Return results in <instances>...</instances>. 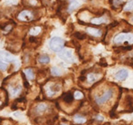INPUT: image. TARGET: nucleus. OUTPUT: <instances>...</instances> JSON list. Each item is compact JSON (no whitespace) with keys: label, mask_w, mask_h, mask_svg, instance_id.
<instances>
[{"label":"nucleus","mask_w":133,"mask_h":125,"mask_svg":"<svg viewBox=\"0 0 133 125\" xmlns=\"http://www.w3.org/2000/svg\"><path fill=\"white\" fill-rule=\"evenodd\" d=\"M113 41H114V43H116V44L123 43H126V42L128 43H129V44H132L133 34H130V33H121V34L117 35Z\"/></svg>","instance_id":"nucleus-1"},{"label":"nucleus","mask_w":133,"mask_h":125,"mask_svg":"<svg viewBox=\"0 0 133 125\" xmlns=\"http://www.w3.org/2000/svg\"><path fill=\"white\" fill-rule=\"evenodd\" d=\"M49 46L53 51L60 52L64 46V41L60 37H53L51 39V41L49 43Z\"/></svg>","instance_id":"nucleus-2"},{"label":"nucleus","mask_w":133,"mask_h":125,"mask_svg":"<svg viewBox=\"0 0 133 125\" xmlns=\"http://www.w3.org/2000/svg\"><path fill=\"white\" fill-rule=\"evenodd\" d=\"M113 96V90L112 89H109L105 92H103L101 96H96L95 97V102L97 104H103Z\"/></svg>","instance_id":"nucleus-3"},{"label":"nucleus","mask_w":133,"mask_h":125,"mask_svg":"<svg viewBox=\"0 0 133 125\" xmlns=\"http://www.w3.org/2000/svg\"><path fill=\"white\" fill-rule=\"evenodd\" d=\"M17 18L23 22H28L31 21L34 19V14L32 13L29 10H25V11H22L21 13L18 15Z\"/></svg>","instance_id":"nucleus-4"},{"label":"nucleus","mask_w":133,"mask_h":125,"mask_svg":"<svg viewBox=\"0 0 133 125\" xmlns=\"http://www.w3.org/2000/svg\"><path fill=\"white\" fill-rule=\"evenodd\" d=\"M58 55H59L61 59L64 60L65 62H68V63H73V56L71 51H68V50L60 51V53L58 54Z\"/></svg>","instance_id":"nucleus-5"},{"label":"nucleus","mask_w":133,"mask_h":125,"mask_svg":"<svg viewBox=\"0 0 133 125\" xmlns=\"http://www.w3.org/2000/svg\"><path fill=\"white\" fill-rule=\"evenodd\" d=\"M86 32L90 35L91 36H94V37H101L102 35V32L101 29L98 28H94V27H87L86 28Z\"/></svg>","instance_id":"nucleus-6"},{"label":"nucleus","mask_w":133,"mask_h":125,"mask_svg":"<svg viewBox=\"0 0 133 125\" xmlns=\"http://www.w3.org/2000/svg\"><path fill=\"white\" fill-rule=\"evenodd\" d=\"M128 76V72L125 69H121L120 71H118L115 74V78L118 81H124L125 79Z\"/></svg>","instance_id":"nucleus-7"},{"label":"nucleus","mask_w":133,"mask_h":125,"mask_svg":"<svg viewBox=\"0 0 133 125\" xmlns=\"http://www.w3.org/2000/svg\"><path fill=\"white\" fill-rule=\"evenodd\" d=\"M60 85L59 84H53V85H51L47 89V95L48 96H53V94L57 93L59 91H60Z\"/></svg>","instance_id":"nucleus-8"},{"label":"nucleus","mask_w":133,"mask_h":125,"mask_svg":"<svg viewBox=\"0 0 133 125\" xmlns=\"http://www.w3.org/2000/svg\"><path fill=\"white\" fill-rule=\"evenodd\" d=\"M109 21L108 20V18L106 16H101V17H95V18H92L91 20H90V23L91 24H93V25H101V24H104V23H107Z\"/></svg>","instance_id":"nucleus-9"},{"label":"nucleus","mask_w":133,"mask_h":125,"mask_svg":"<svg viewBox=\"0 0 133 125\" xmlns=\"http://www.w3.org/2000/svg\"><path fill=\"white\" fill-rule=\"evenodd\" d=\"M79 5V3H78L76 0H69V7H68V12H73L74 9L77 7Z\"/></svg>","instance_id":"nucleus-10"},{"label":"nucleus","mask_w":133,"mask_h":125,"mask_svg":"<svg viewBox=\"0 0 133 125\" xmlns=\"http://www.w3.org/2000/svg\"><path fill=\"white\" fill-rule=\"evenodd\" d=\"M0 59H3L7 62H12L13 61V57L11 54H9L6 52H0Z\"/></svg>","instance_id":"nucleus-11"},{"label":"nucleus","mask_w":133,"mask_h":125,"mask_svg":"<svg viewBox=\"0 0 133 125\" xmlns=\"http://www.w3.org/2000/svg\"><path fill=\"white\" fill-rule=\"evenodd\" d=\"M46 109H47V106H46L45 104L40 103L35 107V112H36L37 114H41V113H43L44 111H46Z\"/></svg>","instance_id":"nucleus-12"},{"label":"nucleus","mask_w":133,"mask_h":125,"mask_svg":"<svg viewBox=\"0 0 133 125\" xmlns=\"http://www.w3.org/2000/svg\"><path fill=\"white\" fill-rule=\"evenodd\" d=\"M25 74H26V76L27 77L28 80H33V79H34V73L31 68H27V69L25 70Z\"/></svg>","instance_id":"nucleus-13"},{"label":"nucleus","mask_w":133,"mask_h":125,"mask_svg":"<svg viewBox=\"0 0 133 125\" xmlns=\"http://www.w3.org/2000/svg\"><path fill=\"white\" fill-rule=\"evenodd\" d=\"M98 78H99V75H97L95 73H89L87 79H88V82L90 83H93L98 80Z\"/></svg>","instance_id":"nucleus-14"},{"label":"nucleus","mask_w":133,"mask_h":125,"mask_svg":"<svg viewBox=\"0 0 133 125\" xmlns=\"http://www.w3.org/2000/svg\"><path fill=\"white\" fill-rule=\"evenodd\" d=\"M38 61L39 63H41L43 65H45V64H48L50 62V57L46 55V54H43V55H41L38 58Z\"/></svg>","instance_id":"nucleus-15"},{"label":"nucleus","mask_w":133,"mask_h":125,"mask_svg":"<svg viewBox=\"0 0 133 125\" xmlns=\"http://www.w3.org/2000/svg\"><path fill=\"white\" fill-rule=\"evenodd\" d=\"M74 121H75L76 123H78V124H82V123H84V122H85L86 119L83 116H82V115L77 114V115L74 116Z\"/></svg>","instance_id":"nucleus-16"},{"label":"nucleus","mask_w":133,"mask_h":125,"mask_svg":"<svg viewBox=\"0 0 133 125\" xmlns=\"http://www.w3.org/2000/svg\"><path fill=\"white\" fill-rule=\"evenodd\" d=\"M124 10L125 11H132L133 10V0H129L127 4L125 5L124 6Z\"/></svg>","instance_id":"nucleus-17"},{"label":"nucleus","mask_w":133,"mask_h":125,"mask_svg":"<svg viewBox=\"0 0 133 125\" xmlns=\"http://www.w3.org/2000/svg\"><path fill=\"white\" fill-rule=\"evenodd\" d=\"M40 32H41V27L36 26V27L32 28L29 33H30V35H38Z\"/></svg>","instance_id":"nucleus-18"},{"label":"nucleus","mask_w":133,"mask_h":125,"mask_svg":"<svg viewBox=\"0 0 133 125\" xmlns=\"http://www.w3.org/2000/svg\"><path fill=\"white\" fill-rule=\"evenodd\" d=\"M64 100L65 103H72L73 100V96L71 93H66L64 96Z\"/></svg>","instance_id":"nucleus-19"},{"label":"nucleus","mask_w":133,"mask_h":125,"mask_svg":"<svg viewBox=\"0 0 133 125\" xmlns=\"http://www.w3.org/2000/svg\"><path fill=\"white\" fill-rule=\"evenodd\" d=\"M11 90V92H12V95H17L19 94V92H21V86H17L16 88H12V89H10Z\"/></svg>","instance_id":"nucleus-20"},{"label":"nucleus","mask_w":133,"mask_h":125,"mask_svg":"<svg viewBox=\"0 0 133 125\" xmlns=\"http://www.w3.org/2000/svg\"><path fill=\"white\" fill-rule=\"evenodd\" d=\"M52 74L53 75H55V76H59L61 75V71L59 68H57V67H53V69H52Z\"/></svg>","instance_id":"nucleus-21"},{"label":"nucleus","mask_w":133,"mask_h":125,"mask_svg":"<svg viewBox=\"0 0 133 125\" xmlns=\"http://www.w3.org/2000/svg\"><path fill=\"white\" fill-rule=\"evenodd\" d=\"M73 97H74L75 99H77V100H81V99H82V98H83V94H82V92H81L76 91V92H74Z\"/></svg>","instance_id":"nucleus-22"},{"label":"nucleus","mask_w":133,"mask_h":125,"mask_svg":"<svg viewBox=\"0 0 133 125\" xmlns=\"http://www.w3.org/2000/svg\"><path fill=\"white\" fill-rule=\"evenodd\" d=\"M74 36H75L77 39H80V40H82V39L85 38V35H84V34H82V33H80V32L75 33V34H74Z\"/></svg>","instance_id":"nucleus-23"},{"label":"nucleus","mask_w":133,"mask_h":125,"mask_svg":"<svg viewBox=\"0 0 133 125\" xmlns=\"http://www.w3.org/2000/svg\"><path fill=\"white\" fill-rule=\"evenodd\" d=\"M6 68H7V65L5 63H3V62L0 61V70L5 71V70H6Z\"/></svg>","instance_id":"nucleus-24"},{"label":"nucleus","mask_w":133,"mask_h":125,"mask_svg":"<svg viewBox=\"0 0 133 125\" xmlns=\"http://www.w3.org/2000/svg\"><path fill=\"white\" fill-rule=\"evenodd\" d=\"M112 3H113V5H116L117 7H119L120 5H122L123 1H122V0H114Z\"/></svg>","instance_id":"nucleus-25"},{"label":"nucleus","mask_w":133,"mask_h":125,"mask_svg":"<svg viewBox=\"0 0 133 125\" xmlns=\"http://www.w3.org/2000/svg\"><path fill=\"white\" fill-rule=\"evenodd\" d=\"M95 118H96V120H98V121H102L103 120H104V119H103V117L101 116V115H97Z\"/></svg>","instance_id":"nucleus-26"},{"label":"nucleus","mask_w":133,"mask_h":125,"mask_svg":"<svg viewBox=\"0 0 133 125\" xmlns=\"http://www.w3.org/2000/svg\"><path fill=\"white\" fill-rule=\"evenodd\" d=\"M11 28H12V26H5L4 28V30L5 31V32H7L8 30H11Z\"/></svg>","instance_id":"nucleus-27"},{"label":"nucleus","mask_w":133,"mask_h":125,"mask_svg":"<svg viewBox=\"0 0 133 125\" xmlns=\"http://www.w3.org/2000/svg\"><path fill=\"white\" fill-rule=\"evenodd\" d=\"M29 41H30L31 43H34V42H35V41H36V38H35V37H34V36H32V37H30V38H29Z\"/></svg>","instance_id":"nucleus-28"},{"label":"nucleus","mask_w":133,"mask_h":125,"mask_svg":"<svg viewBox=\"0 0 133 125\" xmlns=\"http://www.w3.org/2000/svg\"><path fill=\"white\" fill-rule=\"evenodd\" d=\"M62 125H65V124H62Z\"/></svg>","instance_id":"nucleus-29"},{"label":"nucleus","mask_w":133,"mask_h":125,"mask_svg":"<svg viewBox=\"0 0 133 125\" xmlns=\"http://www.w3.org/2000/svg\"><path fill=\"white\" fill-rule=\"evenodd\" d=\"M0 104H1V102H0Z\"/></svg>","instance_id":"nucleus-30"},{"label":"nucleus","mask_w":133,"mask_h":125,"mask_svg":"<svg viewBox=\"0 0 133 125\" xmlns=\"http://www.w3.org/2000/svg\"><path fill=\"white\" fill-rule=\"evenodd\" d=\"M132 21H133V18H132Z\"/></svg>","instance_id":"nucleus-31"}]
</instances>
